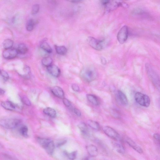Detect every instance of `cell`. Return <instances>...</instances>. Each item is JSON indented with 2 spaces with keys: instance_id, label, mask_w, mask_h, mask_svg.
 Here are the masks:
<instances>
[{
  "instance_id": "obj_1",
  "label": "cell",
  "mask_w": 160,
  "mask_h": 160,
  "mask_svg": "<svg viewBox=\"0 0 160 160\" xmlns=\"http://www.w3.org/2000/svg\"><path fill=\"white\" fill-rule=\"evenodd\" d=\"M80 75L83 79L88 82L94 81L97 76L95 69L92 66H86L81 70Z\"/></svg>"
},
{
  "instance_id": "obj_17",
  "label": "cell",
  "mask_w": 160,
  "mask_h": 160,
  "mask_svg": "<svg viewBox=\"0 0 160 160\" xmlns=\"http://www.w3.org/2000/svg\"><path fill=\"white\" fill-rule=\"evenodd\" d=\"M118 95L120 102L124 105H127L128 104L127 97L124 93L122 91H119Z\"/></svg>"
},
{
  "instance_id": "obj_38",
  "label": "cell",
  "mask_w": 160,
  "mask_h": 160,
  "mask_svg": "<svg viewBox=\"0 0 160 160\" xmlns=\"http://www.w3.org/2000/svg\"><path fill=\"white\" fill-rule=\"evenodd\" d=\"M72 88L74 91L78 92L80 91V88L78 85L76 84H74L72 85Z\"/></svg>"
},
{
  "instance_id": "obj_4",
  "label": "cell",
  "mask_w": 160,
  "mask_h": 160,
  "mask_svg": "<svg viewBox=\"0 0 160 160\" xmlns=\"http://www.w3.org/2000/svg\"><path fill=\"white\" fill-rule=\"evenodd\" d=\"M135 98L137 103L141 106L146 108L149 106L150 100L149 96L139 92L135 93Z\"/></svg>"
},
{
  "instance_id": "obj_28",
  "label": "cell",
  "mask_w": 160,
  "mask_h": 160,
  "mask_svg": "<svg viewBox=\"0 0 160 160\" xmlns=\"http://www.w3.org/2000/svg\"><path fill=\"white\" fill-rule=\"evenodd\" d=\"M35 25V22L33 19H30L27 22L26 25V28L29 32L33 30Z\"/></svg>"
},
{
  "instance_id": "obj_33",
  "label": "cell",
  "mask_w": 160,
  "mask_h": 160,
  "mask_svg": "<svg viewBox=\"0 0 160 160\" xmlns=\"http://www.w3.org/2000/svg\"><path fill=\"white\" fill-rule=\"evenodd\" d=\"M63 101L64 104L66 107L71 109L72 110H73L74 108L72 107L71 103L68 100L64 98L63 99Z\"/></svg>"
},
{
  "instance_id": "obj_8",
  "label": "cell",
  "mask_w": 160,
  "mask_h": 160,
  "mask_svg": "<svg viewBox=\"0 0 160 160\" xmlns=\"http://www.w3.org/2000/svg\"><path fill=\"white\" fill-rule=\"evenodd\" d=\"M128 29L127 26L124 25L119 30L117 34V40L121 44H123L127 39L128 36Z\"/></svg>"
},
{
  "instance_id": "obj_32",
  "label": "cell",
  "mask_w": 160,
  "mask_h": 160,
  "mask_svg": "<svg viewBox=\"0 0 160 160\" xmlns=\"http://www.w3.org/2000/svg\"><path fill=\"white\" fill-rule=\"evenodd\" d=\"M0 76L3 77L5 81H7L9 79V76L8 73L3 70L0 69Z\"/></svg>"
},
{
  "instance_id": "obj_19",
  "label": "cell",
  "mask_w": 160,
  "mask_h": 160,
  "mask_svg": "<svg viewBox=\"0 0 160 160\" xmlns=\"http://www.w3.org/2000/svg\"><path fill=\"white\" fill-rule=\"evenodd\" d=\"M43 112L45 114L52 118H55L56 116V112L54 109L47 107L44 109Z\"/></svg>"
},
{
  "instance_id": "obj_21",
  "label": "cell",
  "mask_w": 160,
  "mask_h": 160,
  "mask_svg": "<svg viewBox=\"0 0 160 160\" xmlns=\"http://www.w3.org/2000/svg\"><path fill=\"white\" fill-rule=\"evenodd\" d=\"M18 53L25 54L28 52V49L27 46L24 43L19 44L17 49Z\"/></svg>"
},
{
  "instance_id": "obj_3",
  "label": "cell",
  "mask_w": 160,
  "mask_h": 160,
  "mask_svg": "<svg viewBox=\"0 0 160 160\" xmlns=\"http://www.w3.org/2000/svg\"><path fill=\"white\" fill-rule=\"evenodd\" d=\"M101 3L107 12L114 10L119 6L128 7L126 3L121 1H101Z\"/></svg>"
},
{
  "instance_id": "obj_13",
  "label": "cell",
  "mask_w": 160,
  "mask_h": 160,
  "mask_svg": "<svg viewBox=\"0 0 160 160\" xmlns=\"http://www.w3.org/2000/svg\"><path fill=\"white\" fill-rule=\"evenodd\" d=\"M1 106L6 110L10 111H14L18 107L16 104L10 101H6L2 102Z\"/></svg>"
},
{
  "instance_id": "obj_18",
  "label": "cell",
  "mask_w": 160,
  "mask_h": 160,
  "mask_svg": "<svg viewBox=\"0 0 160 160\" xmlns=\"http://www.w3.org/2000/svg\"><path fill=\"white\" fill-rule=\"evenodd\" d=\"M87 98L89 102L93 105L95 106H98L100 105V101L95 96L91 94H88L87 95Z\"/></svg>"
},
{
  "instance_id": "obj_40",
  "label": "cell",
  "mask_w": 160,
  "mask_h": 160,
  "mask_svg": "<svg viewBox=\"0 0 160 160\" xmlns=\"http://www.w3.org/2000/svg\"><path fill=\"white\" fill-rule=\"evenodd\" d=\"M101 63H102L103 65H104L106 64V61L104 57H103L101 58Z\"/></svg>"
},
{
  "instance_id": "obj_14",
  "label": "cell",
  "mask_w": 160,
  "mask_h": 160,
  "mask_svg": "<svg viewBox=\"0 0 160 160\" xmlns=\"http://www.w3.org/2000/svg\"><path fill=\"white\" fill-rule=\"evenodd\" d=\"M113 145L115 150L118 153L123 154L125 152V149L123 144L119 141L113 142Z\"/></svg>"
},
{
  "instance_id": "obj_9",
  "label": "cell",
  "mask_w": 160,
  "mask_h": 160,
  "mask_svg": "<svg viewBox=\"0 0 160 160\" xmlns=\"http://www.w3.org/2000/svg\"><path fill=\"white\" fill-rule=\"evenodd\" d=\"M18 54L17 49L11 48L4 51L3 56L6 59L10 60L16 57Z\"/></svg>"
},
{
  "instance_id": "obj_7",
  "label": "cell",
  "mask_w": 160,
  "mask_h": 160,
  "mask_svg": "<svg viewBox=\"0 0 160 160\" xmlns=\"http://www.w3.org/2000/svg\"><path fill=\"white\" fill-rule=\"evenodd\" d=\"M103 130L105 134L109 137L116 141H120L121 138L119 134L114 129L108 126L103 128Z\"/></svg>"
},
{
  "instance_id": "obj_35",
  "label": "cell",
  "mask_w": 160,
  "mask_h": 160,
  "mask_svg": "<svg viewBox=\"0 0 160 160\" xmlns=\"http://www.w3.org/2000/svg\"><path fill=\"white\" fill-rule=\"evenodd\" d=\"M21 99L22 102L25 104L28 105V106H30L31 105V103L30 101L27 97L22 96L21 98Z\"/></svg>"
},
{
  "instance_id": "obj_24",
  "label": "cell",
  "mask_w": 160,
  "mask_h": 160,
  "mask_svg": "<svg viewBox=\"0 0 160 160\" xmlns=\"http://www.w3.org/2000/svg\"><path fill=\"white\" fill-rule=\"evenodd\" d=\"M51 139H48L38 137L37 140L40 146L43 148H44L47 145L48 143L51 141Z\"/></svg>"
},
{
  "instance_id": "obj_22",
  "label": "cell",
  "mask_w": 160,
  "mask_h": 160,
  "mask_svg": "<svg viewBox=\"0 0 160 160\" xmlns=\"http://www.w3.org/2000/svg\"><path fill=\"white\" fill-rule=\"evenodd\" d=\"M41 47L42 49L48 53L50 54L52 52L53 50L51 47L48 43L45 41H43L41 43Z\"/></svg>"
},
{
  "instance_id": "obj_12",
  "label": "cell",
  "mask_w": 160,
  "mask_h": 160,
  "mask_svg": "<svg viewBox=\"0 0 160 160\" xmlns=\"http://www.w3.org/2000/svg\"><path fill=\"white\" fill-rule=\"evenodd\" d=\"M51 91L53 94L58 98L63 99L64 98L65 93L63 90L60 87L55 86L52 88Z\"/></svg>"
},
{
  "instance_id": "obj_2",
  "label": "cell",
  "mask_w": 160,
  "mask_h": 160,
  "mask_svg": "<svg viewBox=\"0 0 160 160\" xmlns=\"http://www.w3.org/2000/svg\"><path fill=\"white\" fill-rule=\"evenodd\" d=\"M146 69L148 76L152 83L159 91L160 79L158 73L149 64H146Z\"/></svg>"
},
{
  "instance_id": "obj_5",
  "label": "cell",
  "mask_w": 160,
  "mask_h": 160,
  "mask_svg": "<svg viewBox=\"0 0 160 160\" xmlns=\"http://www.w3.org/2000/svg\"><path fill=\"white\" fill-rule=\"evenodd\" d=\"M21 121L15 119H0V126L7 129L16 128L21 123Z\"/></svg>"
},
{
  "instance_id": "obj_27",
  "label": "cell",
  "mask_w": 160,
  "mask_h": 160,
  "mask_svg": "<svg viewBox=\"0 0 160 160\" xmlns=\"http://www.w3.org/2000/svg\"><path fill=\"white\" fill-rule=\"evenodd\" d=\"M14 45L13 41L7 39L3 42V45L4 48L5 49H11Z\"/></svg>"
},
{
  "instance_id": "obj_34",
  "label": "cell",
  "mask_w": 160,
  "mask_h": 160,
  "mask_svg": "<svg viewBox=\"0 0 160 160\" xmlns=\"http://www.w3.org/2000/svg\"><path fill=\"white\" fill-rule=\"evenodd\" d=\"M40 8V6L38 4L33 5L32 9V14L34 15L37 14L39 11Z\"/></svg>"
},
{
  "instance_id": "obj_10",
  "label": "cell",
  "mask_w": 160,
  "mask_h": 160,
  "mask_svg": "<svg viewBox=\"0 0 160 160\" xmlns=\"http://www.w3.org/2000/svg\"><path fill=\"white\" fill-rule=\"evenodd\" d=\"M49 73L52 76L55 77H59L61 73L60 70L58 66L55 65H52L47 68Z\"/></svg>"
},
{
  "instance_id": "obj_43",
  "label": "cell",
  "mask_w": 160,
  "mask_h": 160,
  "mask_svg": "<svg viewBox=\"0 0 160 160\" xmlns=\"http://www.w3.org/2000/svg\"><path fill=\"white\" fill-rule=\"evenodd\" d=\"M71 2H72L73 3H80L81 2H82L81 1H71Z\"/></svg>"
},
{
  "instance_id": "obj_29",
  "label": "cell",
  "mask_w": 160,
  "mask_h": 160,
  "mask_svg": "<svg viewBox=\"0 0 160 160\" xmlns=\"http://www.w3.org/2000/svg\"><path fill=\"white\" fill-rule=\"evenodd\" d=\"M110 114L113 117L116 119H120L121 117V115L119 111L116 109L112 108L111 109L110 111Z\"/></svg>"
},
{
  "instance_id": "obj_16",
  "label": "cell",
  "mask_w": 160,
  "mask_h": 160,
  "mask_svg": "<svg viewBox=\"0 0 160 160\" xmlns=\"http://www.w3.org/2000/svg\"><path fill=\"white\" fill-rule=\"evenodd\" d=\"M55 147V144H54L53 141L51 140L44 149L47 153L50 155H52L54 153Z\"/></svg>"
},
{
  "instance_id": "obj_31",
  "label": "cell",
  "mask_w": 160,
  "mask_h": 160,
  "mask_svg": "<svg viewBox=\"0 0 160 160\" xmlns=\"http://www.w3.org/2000/svg\"><path fill=\"white\" fill-rule=\"evenodd\" d=\"M52 62L53 60L52 58L49 57L44 58L42 60V64L47 67L52 65Z\"/></svg>"
},
{
  "instance_id": "obj_20",
  "label": "cell",
  "mask_w": 160,
  "mask_h": 160,
  "mask_svg": "<svg viewBox=\"0 0 160 160\" xmlns=\"http://www.w3.org/2000/svg\"><path fill=\"white\" fill-rule=\"evenodd\" d=\"M78 127L80 131L83 134L87 135L89 134V131L88 128L85 123L81 122L78 125Z\"/></svg>"
},
{
  "instance_id": "obj_25",
  "label": "cell",
  "mask_w": 160,
  "mask_h": 160,
  "mask_svg": "<svg viewBox=\"0 0 160 160\" xmlns=\"http://www.w3.org/2000/svg\"><path fill=\"white\" fill-rule=\"evenodd\" d=\"M28 128L25 125L21 126L19 129V133L25 137L27 138L28 137Z\"/></svg>"
},
{
  "instance_id": "obj_42",
  "label": "cell",
  "mask_w": 160,
  "mask_h": 160,
  "mask_svg": "<svg viewBox=\"0 0 160 160\" xmlns=\"http://www.w3.org/2000/svg\"><path fill=\"white\" fill-rule=\"evenodd\" d=\"M91 157H87L84 158L83 160H93Z\"/></svg>"
},
{
  "instance_id": "obj_26",
  "label": "cell",
  "mask_w": 160,
  "mask_h": 160,
  "mask_svg": "<svg viewBox=\"0 0 160 160\" xmlns=\"http://www.w3.org/2000/svg\"><path fill=\"white\" fill-rule=\"evenodd\" d=\"M88 125L96 130H99L100 129V126L99 123L95 122V121L89 120L88 122Z\"/></svg>"
},
{
  "instance_id": "obj_23",
  "label": "cell",
  "mask_w": 160,
  "mask_h": 160,
  "mask_svg": "<svg viewBox=\"0 0 160 160\" xmlns=\"http://www.w3.org/2000/svg\"><path fill=\"white\" fill-rule=\"evenodd\" d=\"M56 52L60 55H64L67 52V49L63 46H55Z\"/></svg>"
},
{
  "instance_id": "obj_36",
  "label": "cell",
  "mask_w": 160,
  "mask_h": 160,
  "mask_svg": "<svg viewBox=\"0 0 160 160\" xmlns=\"http://www.w3.org/2000/svg\"><path fill=\"white\" fill-rule=\"evenodd\" d=\"M67 140L66 139H63L59 140L56 144V146L57 147H60L64 144L67 142Z\"/></svg>"
},
{
  "instance_id": "obj_15",
  "label": "cell",
  "mask_w": 160,
  "mask_h": 160,
  "mask_svg": "<svg viewBox=\"0 0 160 160\" xmlns=\"http://www.w3.org/2000/svg\"><path fill=\"white\" fill-rule=\"evenodd\" d=\"M88 154L91 157H96L98 155V150L96 146L93 144H90L86 147Z\"/></svg>"
},
{
  "instance_id": "obj_30",
  "label": "cell",
  "mask_w": 160,
  "mask_h": 160,
  "mask_svg": "<svg viewBox=\"0 0 160 160\" xmlns=\"http://www.w3.org/2000/svg\"><path fill=\"white\" fill-rule=\"evenodd\" d=\"M64 153L65 155L70 160H74L76 158L77 152L76 151H73L70 153H69L66 151H65Z\"/></svg>"
},
{
  "instance_id": "obj_37",
  "label": "cell",
  "mask_w": 160,
  "mask_h": 160,
  "mask_svg": "<svg viewBox=\"0 0 160 160\" xmlns=\"http://www.w3.org/2000/svg\"><path fill=\"white\" fill-rule=\"evenodd\" d=\"M153 137L156 142L159 146L160 144V135L157 133L153 135Z\"/></svg>"
},
{
  "instance_id": "obj_6",
  "label": "cell",
  "mask_w": 160,
  "mask_h": 160,
  "mask_svg": "<svg viewBox=\"0 0 160 160\" xmlns=\"http://www.w3.org/2000/svg\"><path fill=\"white\" fill-rule=\"evenodd\" d=\"M87 41L89 45L93 49L97 50L103 49L105 44L104 40H99L92 37H88Z\"/></svg>"
},
{
  "instance_id": "obj_39",
  "label": "cell",
  "mask_w": 160,
  "mask_h": 160,
  "mask_svg": "<svg viewBox=\"0 0 160 160\" xmlns=\"http://www.w3.org/2000/svg\"><path fill=\"white\" fill-rule=\"evenodd\" d=\"M73 111L75 114L78 116L80 117L81 116V113L80 111L76 108H74Z\"/></svg>"
},
{
  "instance_id": "obj_11",
  "label": "cell",
  "mask_w": 160,
  "mask_h": 160,
  "mask_svg": "<svg viewBox=\"0 0 160 160\" xmlns=\"http://www.w3.org/2000/svg\"><path fill=\"white\" fill-rule=\"evenodd\" d=\"M125 141L129 146L139 154L143 153V150L141 147L137 144L133 140L129 138H126Z\"/></svg>"
},
{
  "instance_id": "obj_44",
  "label": "cell",
  "mask_w": 160,
  "mask_h": 160,
  "mask_svg": "<svg viewBox=\"0 0 160 160\" xmlns=\"http://www.w3.org/2000/svg\"><path fill=\"white\" fill-rule=\"evenodd\" d=\"M1 143H0V148H1Z\"/></svg>"
},
{
  "instance_id": "obj_41",
  "label": "cell",
  "mask_w": 160,
  "mask_h": 160,
  "mask_svg": "<svg viewBox=\"0 0 160 160\" xmlns=\"http://www.w3.org/2000/svg\"><path fill=\"white\" fill-rule=\"evenodd\" d=\"M5 91L2 89L0 88V95H2L4 94Z\"/></svg>"
}]
</instances>
